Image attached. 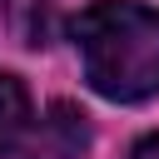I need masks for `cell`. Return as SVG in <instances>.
Returning a JSON list of instances; mask_svg holds the SVG:
<instances>
[{
	"label": "cell",
	"mask_w": 159,
	"mask_h": 159,
	"mask_svg": "<svg viewBox=\"0 0 159 159\" xmlns=\"http://www.w3.org/2000/svg\"><path fill=\"white\" fill-rule=\"evenodd\" d=\"M84 149H89V124L75 104H55L30 139V159H80Z\"/></svg>",
	"instance_id": "cell-2"
},
{
	"label": "cell",
	"mask_w": 159,
	"mask_h": 159,
	"mask_svg": "<svg viewBox=\"0 0 159 159\" xmlns=\"http://www.w3.org/2000/svg\"><path fill=\"white\" fill-rule=\"evenodd\" d=\"M25 129H30V94L15 75L0 70V159L25 139Z\"/></svg>",
	"instance_id": "cell-3"
},
{
	"label": "cell",
	"mask_w": 159,
	"mask_h": 159,
	"mask_svg": "<svg viewBox=\"0 0 159 159\" xmlns=\"http://www.w3.org/2000/svg\"><path fill=\"white\" fill-rule=\"evenodd\" d=\"M75 45L94 94L119 104L159 94V10L139 0H94L75 20Z\"/></svg>",
	"instance_id": "cell-1"
},
{
	"label": "cell",
	"mask_w": 159,
	"mask_h": 159,
	"mask_svg": "<svg viewBox=\"0 0 159 159\" xmlns=\"http://www.w3.org/2000/svg\"><path fill=\"white\" fill-rule=\"evenodd\" d=\"M129 159H159V134H144L139 144H134V154Z\"/></svg>",
	"instance_id": "cell-4"
}]
</instances>
